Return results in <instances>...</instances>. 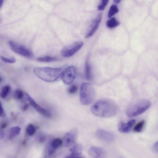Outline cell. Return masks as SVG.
I'll use <instances>...</instances> for the list:
<instances>
[{
  "label": "cell",
  "mask_w": 158,
  "mask_h": 158,
  "mask_svg": "<svg viewBox=\"0 0 158 158\" xmlns=\"http://www.w3.org/2000/svg\"><path fill=\"white\" fill-rule=\"evenodd\" d=\"M95 116L100 117L108 118L116 115L118 110L116 104L111 100L103 99L94 104L90 108Z\"/></svg>",
  "instance_id": "6da1fadb"
},
{
  "label": "cell",
  "mask_w": 158,
  "mask_h": 158,
  "mask_svg": "<svg viewBox=\"0 0 158 158\" xmlns=\"http://www.w3.org/2000/svg\"><path fill=\"white\" fill-rule=\"evenodd\" d=\"M63 71L61 68H36L33 72L41 80L47 82L53 83L62 77Z\"/></svg>",
  "instance_id": "7a4b0ae2"
},
{
  "label": "cell",
  "mask_w": 158,
  "mask_h": 158,
  "mask_svg": "<svg viewBox=\"0 0 158 158\" xmlns=\"http://www.w3.org/2000/svg\"><path fill=\"white\" fill-rule=\"evenodd\" d=\"M96 97V92L93 86L88 83H83L80 87V101L82 104L88 105L94 101Z\"/></svg>",
  "instance_id": "3957f363"
},
{
  "label": "cell",
  "mask_w": 158,
  "mask_h": 158,
  "mask_svg": "<svg viewBox=\"0 0 158 158\" xmlns=\"http://www.w3.org/2000/svg\"><path fill=\"white\" fill-rule=\"evenodd\" d=\"M151 103L149 100L142 99L134 103L127 109L126 114L130 117H137L146 112L151 106Z\"/></svg>",
  "instance_id": "277c9868"
},
{
  "label": "cell",
  "mask_w": 158,
  "mask_h": 158,
  "mask_svg": "<svg viewBox=\"0 0 158 158\" xmlns=\"http://www.w3.org/2000/svg\"><path fill=\"white\" fill-rule=\"evenodd\" d=\"M83 45V42L80 41L64 48L61 52V55L66 57L72 56L78 52Z\"/></svg>",
  "instance_id": "5b68a950"
},
{
  "label": "cell",
  "mask_w": 158,
  "mask_h": 158,
  "mask_svg": "<svg viewBox=\"0 0 158 158\" xmlns=\"http://www.w3.org/2000/svg\"><path fill=\"white\" fill-rule=\"evenodd\" d=\"M78 132L77 130L75 128L65 133L63 141V146L66 147H69L74 145Z\"/></svg>",
  "instance_id": "8992f818"
},
{
  "label": "cell",
  "mask_w": 158,
  "mask_h": 158,
  "mask_svg": "<svg viewBox=\"0 0 158 158\" xmlns=\"http://www.w3.org/2000/svg\"><path fill=\"white\" fill-rule=\"evenodd\" d=\"M76 75V69L75 67L70 66L66 68L62 75L63 82L66 85L70 84L74 80Z\"/></svg>",
  "instance_id": "52a82bcc"
},
{
  "label": "cell",
  "mask_w": 158,
  "mask_h": 158,
  "mask_svg": "<svg viewBox=\"0 0 158 158\" xmlns=\"http://www.w3.org/2000/svg\"><path fill=\"white\" fill-rule=\"evenodd\" d=\"M9 44L11 49L15 53L26 57L31 56L30 51L25 47L11 41L9 42Z\"/></svg>",
  "instance_id": "ba28073f"
},
{
  "label": "cell",
  "mask_w": 158,
  "mask_h": 158,
  "mask_svg": "<svg viewBox=\"0 0 158 158\" xmlns=\"http://www.w3.org/2000/svg\"><path fill=\"white\" fill-rule=\"evenodd\" d=\"M25 94L27 99L38 112L46 117L49 118L51 117V115L49 112L38 104L29 95L26 93Z\"/></svg>",
  "instance_id": "9c48e42d"
},
{
  "label": "cell",
  "mask_w": 158,
  "mask_h": 158,
  "mask_svg": "<svg viewBox=\"0 0 158 158\" xmlns=\"http://www.w3.org/2000/svg\"><path fill=\"white\" fill-rule=\"evenodd\" d=\"M90 158H106V153L102 148L97 147H91L89 151Z\"/></svg>",
  "instance_id": "30bf717a"
},
{
  "label": "cell",
  "mask_w": 158,
  "mask_h": 158,
  "mask_svg": "<svg viewBox=\"0 0 158 158\" xmlns=\"http://www.w3.org/2000/svg\"><path fill=\"white\" fill-rule=\"evenodd\" d=\"M96 135L99 140L105 142H111L115 138L113 134L101 129L97 131Z\"/></svg>",
  "instance_id": "8fae6325"
},
{
  "label": "cell",
  "mask_w": 158,
  "mask_h": 158,
  "mask_svg": "<svg viewBox=\"0 0 158 158\" xmlns=\"http://www.w3.org/2000/svg\"><path fill=\"white\" fill-rule=\"evenodd\" d=\"M102 18V14L101 13L99 14L93 22L90 30L86 36V38H89L93 35L97 30Z\"/></svg>",
  "instance_id": "7c38bea8"
},
{
  "label": "cell",
  "mask_w": 158,
  "mask_h": 158,
  "mask_svg": "<svg viewBox=\"0 0 158 158\" xmlns=\"http://www.w3.org/2000/svg\"><path fill=\"white\" fill-rule=\"evenodd\" d=\"M135 119L128 121L126 123L121 122L118 125V130L119 132L122 133H126L130 132L131 128L135 123Z\"/></svg>",
  "instance_id": "4fadbf2b"
},
{
  "label": "cell",
  "mask_w": 158,
  "mask_h": 158,
  "mask_svg": "<svg viewBox=\"0 0 158 158\" xmlns=\"http://www.w3.org/2000/svg\"><path fill=\"white\" fill-rule=\"evenodd\" d=\"M83 150L82 146L79 144H75L70 149L71 153L70 155L80 156L82 155Z\"/></svg>",
  "instance_id": "5bb4252c"
},
{
  "label": "cell",
  "mask_w": 158,
  "mask_h": 158,
  "mask_svg": "<svg viewBox=\"0 0 158 158\" xmlns=\"http://www.w3.org/2000/svg\"><path fill=\"white\" fill-rule=\"evenodd\" d=\"M85 77L88 80H92L93 78L91 68L88 61L86 62L85 65Z\"/></svg>",
  "instance_id": "9a60e30c"
},
{
  "label": "cell",
  "mask_w": 158,
  "mask_h": 158,
  "mask_svg": "<svg viewBox=\"0 0 158 158\" xmlns=\"http://www.w3.org/2000/svg\"><path fill=\"white\" fill-rule=\"evenodd\" d=\"M21 130V128L20 127L17 126L12 128L9 134V139H12L18 135L20 133Z\"/></svg>",
  "instance_id": "2e32d148"
},
{
  "label": "cell",
  "mask_w": 158,
  "mask_h": 158,
  "mask_svg": "<svg viewBox=\"0 0 158 158\" xmlns=\"http://www.w3.org/2000/svg\"><path fill=\"white\" fill-rule=\"evenodd\" d=\"M107 27L109 28H115L120 24L119 23L115 17L112 18L106 22Z\"/></svg>",
  "instance_id": "e0dca14e"
},
{
  "label": "cell",
  "mask_w": 158,
  "mask_h": 158,
  "mask_svg": "<svg viewBox=\"0 0 158 158\" xmlns=\"http://www.w3.org/2000/svg\"><path fill=\"white\" fill-rule=\"evenodd\" d=\"M10 90V87L9 86H4L0 92V97L2 99L6 98L9 93Z\"/></svg>",
  "instance_id": "ac0fdd59"
},
{
  "label": "cell",
  "mask_w": 158,
  "mask_h": 158,
  "mask_svg": "<svg viewBox=\"0 0 158 158\" xmlns=\"http://www.w3.org/2000/svg\"><path fill=\"white\" fill-rule=\"evenodd\" d=\"M63 144V141L59 138H57L52 140L50 146L53 149L56 150Z\"/></svg>",
  "instance_id": "d6986e66"
},
{
  "label": "cell",
  "mask_w": 158,
  "mask_h": 158,
  "mask_svg": "<svg viewBox=\"0 0 158 158\" xmlns=\"http://www.w3.org/2000/svg\"><path fill=\"white\" fill-rule=\"evenodd\" d=\"M119 9L117 6L116 4H113L112 5L110 8L108 14V17L109 18H111L115 14L119 12Z\"/></svg>",
  "instance_id": "ffe728a7"
},
{
  "label": "cell",
  "mask_w": 158,
  "mask_h": 158,
  "mask_svg": "<svg viewBox=\"0 0 158 158\" xmlns=\"http://www.w3.org/2000/svg\"><path fill=\"white\" fill-rule=\"evenodd\" d=\"M145 122L143 120L138 123L134 127L133 130L137 132H140L143 130L144 127L145 126Z\"/></svg>",
  "instance_id": "44dd1931"
},
{
  "label": "cell",
  "mask_w": 158,
  "mask_h": 158,
  "mask_svg": "<svg viewBox=\"0 0 158 158\" xmlns=\"http://www.w3.org/2000/svg\"><path fill=\"white\" fill-rule=\"evenodd\" d=\"M26 131L29 136H32L36 132V128L33 124H30L27 128Z\"/></svg>",
  "instance_id": "7402d4cb"
},
{
  "label": "cell",
  "mask_w": 158,
  "mask_h": 158,
  "mask_svg": "<svg viewBox=\"0 0 158 158\" xmlns=\"http://www.w3.org/2000/svg\"><path fill=\"white\" fill-rule=\"evenodd\" d=\"M37 60L41 62H50L56 61L57 59L55 57H52L49 56L39 57L37 59Z\"/></svg>",
  "instance_id": "603a6c76"
},
{
  "label": "cell",
  "mask_w": 158,
  "mask_h": 158,
  "mask_svg": "<svg viewBox=\"0 0 158 158\" xmlns=\"http://www.w3.org/2000/svg\"><path fill=\"white\" fill-rule=\"evenodd\" d=\"M15 95L16 98L18 99L21 100L23 97V94L21 90L17 89L15 91Z\"/></svg>",
  "instance_id": "cb8c5ba5"
},
{
  "label": "cell",
  "mask_w": 158,
  "mask_h": 158,
  "mask_svg": "<svg viewBox=\"0 0 158 158\" xmlns=\"http://www.w3.org/2000/svg\"><path fill=\"white\" fill-rule=\"evenodd\" d=\"M1 58L2 60L5 63H15L16 61V59L14 57H12L10 59H8L3 56H1Z\"/></svg>",
  "instance_id": "d4e9b609"
},
{
  "label": "cell",
  "mask_w": 158,
  "mask_h": 158,
  "mask_svg": "<svg viewBox=\"0 0 158 158\" xmlns=\"http://www.w3.org/2000/svg\"><path fill=\"white\" fill-rule=\"evenodd\" d=\"M108 2V0H103L102 1V3L98 7V10L99 11L104 10L105 7L107 6Z\"/></svg>",
  "instance_id": "484cf974"
},
{
  "label": "cell",
  "mask_w": 158,
  "mask_h": 158,
  "mask_svg": "<svg viewBox=\"0 0 158 158\" xmlns=\"http://www.w3.org/2000/svg\"><path fill=\"white\" fill-rule=\"evenodd\" d=\"M78 90L77 86L75 85L71 86L68 90V92L71 94H73L76 93Z\"/></svg>",
  "instance_id": "4316f807"
},
{
  "label": "cell",
  "mask_w": 158,
  "mask_h": 158,
  "mask_svg": "<svg viewBox=\"0 0 158 158\" xmlns=\"http://www.w3.org/2000/svg\"><path fill=\"white\" fill-rule=\"evenodd\" d=\"M6 116V114L4 109L2 107L1 103L0 101V117H4Z\"/></svg>",
  "instance_id": "83f0119b"
},
{
  "label": "cell",
  "mask_w": 158,
  "mask_h": 158,
  "mask_svg": "<svg viewBox=\"0 0 158 158\" xmlns=\"http://www.w3.org/2000/svg\"><path fill=\"white\" fill-rule=\"evenodd\" d=\"M46 139V137L45 136L42 134H40L38 137V141L40 143L44 142L45 141Z\"/></svg>",
  "instance_id": "f1b7e54d"
},
{
  "label": "cell",
  "mask_w": 158,
  "mask_h": 158,
  "mask_svg": "<svg viewBox=\"0 0 158 158\" xmlns=\"http://www.w3.org/2000/svg\"><path fill=\"white\" fill-rule=\"evenodd\" d=\"M56 150H55L52 148L50 146L49 147L48 149V154L49 155L51 156L54 154L55 151Z\"/></svg>",
  "instance_id": "f546056e"
},
{
  "label": "cell",
  "mask_w": 158,
  "mask_h": 158,
  "mask_svg": "<svg viewBox=\"0 0 158 158\" xmlns=\"http://www.w3.org/2000/svg\"><path fill=\"white\" fill-rule=\"evenodd\" d=\"M4 137V132L1 128H0V140L2 139Z\"/></svg>",
  "instance_id": "4dcf8cb0"
},
{
  "label": "cell",
  "mask_w": 158,
  "mask_h": 158,
  "mask_svg": "<svg viewBox=\"0 0 158 158\" xmlns=\"http://www.w3.org/2000/svg\"><path fill=\"white\" fill-rule=\"evenodd\" d=\"M158 141H157L155 144L154 146H153V149H154L155 151L157 152H158Z\"/></svg>",
  "instance_id": "1f68e13d"
},
{
  "label": "cell",
  "mask_w": 158,
  "mask_h": 158,
  "mask_svg": "<svg viewBox=\"0 0 158 158\" xmlns=\"http://www.w3.org/2000/svg\"><path fill=\"white\" fill-rule=\"evenodd\" d=\"M8 126L7 123L6 122H3L1 124V128H6Z\"/></svg>",
  "instance_id": "d6a6232c"
},
{
  "label": "cell",
  "mask_w": 158,
  "mask_h": 158,
  "mask_svg": "<svg viewBox=\"0 0 158 158\" xmlns=\"http://www.w3.org/2000/svg\"><path fill=\"white\" fill-rule=\"evenodd\" d=\"M29 107V105L28 104H26L23 107V110L24 111H26L28 109Z\"/></svg>",
  "instance_id": "836d02e7"
},
{
  "label": "cell",
  "mask_w": 158,
  "mask_h": 158,
  "mask_svg": "<svg viewBox=\"0 0 158 158\" xmlns=\"http://www.w3.org/2000/svg\"><path fill=\"white\" fill-rule=\"evenodd\" d=\"M65 158H84L80 157L79 156H76L70 155V156L66 157Z\"/></svg>",
  "instance_id": "e575fe53"
},
{
  "label": "cell",
  "mask_w": 158,
  "mask_h": 158,
  "mask_svg": "<svg viewBox=\"0 0 158 158\" xmlns=\"http://www.w3.org/2000/svg\"><path fill=\"white\" fill-rule=\"evenodd\" d=\"M3 1L2 0H0V9L2 7L3 5Z\"/></svg>",
  "instance_id": "d590c367"
},
{
  "label": "cell",
  "mask_w": 158,
  "mask_h": 158,
  "mask_svg": "<svg viewBox=\"0 0 158 158\" xmlns=\"http://www.w3.org/2000/svg\"><path fill=\"white\" fill-rule=\"evenodd\" d=\"M120 2V0H114V2L116 4H118Z\"/></svg>",
  "instance_id": "8d00e7d4"
},
{
  "label": "cell",
  "mask_w": 158,
  "mask_h": 158,
  "mask_svg": "<svg viewBox=\"0 0 158 158\" xmlns=\"http://www.w3.org/2000/svg\"><path fill=\"white\" fill-rule=\"evenodd\" d=\"M2 79L1 77H0V83H1L2 81Z\"/></svg>",
  "instance_id": "74e56055"
},
{
  "label": "cell",
  "mask_w": 158,
  "mask_h": 158,
  "mask_svg": "<svg viewBox=\"0 0 158 158\" xmlns=\"http://www.w3.org/2000/svg\"><path fill=\"white\" fill-rule=\"evenodd\" d=\"M13 114H14V113H13V112H12L11 113V114L12 115H13Z\"/></svg>",
  "instance_id": "f35d334b"
}]
</instances>
